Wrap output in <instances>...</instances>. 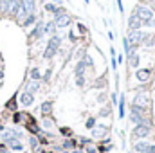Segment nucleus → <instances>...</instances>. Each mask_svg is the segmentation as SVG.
<instances>
[{
  "mask_svg": "<svg viewBox=\"0 0 155 153\" xmlns=\"http://www.w3.org/2000/svg\"><path fill=\"white\" fill-rule=\"evenodd\" d=\"M24 90H27V92H31V94H35V96H36V92L41 90V81L27 79V81H25V85H24Z\"/></svg>",
  "mask_w": 155,
  "mask_h": 153,
  "instance_id": "obj_11",
  "label": "nucleus"
},
{
  "mask_svg": "<svg viewBox=\"0 0 155 153\" xmlns=\"http://www.w3.org/2000/svg\"><path fill=\"white\" fill-rule=\"evenodd\" d=\"M132 105L134 106H139V108H148L150 105H152V99H150V96H148V92L146 90H137V94H135V97H134V101H132Z\"/></svg>",
  "mask_w": 155,
  "mask_h": 153,
  "instance_id": "obj_5",
  "label": "nucleus"
},
{
  "mask_svg": "<svg viewBox=\"0 0 155 153\" xmlns=\"http://www.w3.org/2000/svg\"><path fill=\"white\" fill-rule=\"evenodd\" d=\"M128 119H130V122H134V124H152L150 121H148V117H146V110L144 108H139V106H130V115H128Z\"/></svg>",
  "mask_w": 155,
  "mask_h": 153,
  "instance_id": "obj_3",
  "label": "nucleus"
},
{
  "mask_svg": "<svg viewBox=\"0 0 155 153\" xmlns=\"http://www.w3.org/2000/svg\"><path fill=\"white\" fill-rule=\"evenodd\" d=\"M146 153H155V144H148V148H146Z\"/></svg>",
  "mask_w": 155,
  "mask_h": 153,
  "instance_id": "obj_38",
  "label": "nucleus"
},
{
  "mask_svg": "<svg viewBox=\"0 0 155 153\" xmlns=\"http://www.w3.org/2000/svg\"><path fill=\"white\" fill-rule=\"evenodd\" d=\"M18 94H15L13 97H9L7 101H5V105H4V108L7 110V112H18Z\"/></svg>",
  "mask_w": 155,
  "mask_h": 153,
  "instance_id": "obj_14",
  "label": "nucleus"
},
{
  "mask_svg": "<svg viewBox=\"0 0 155 153\" xmlns=\"http://www.w3.org/2000/svg\"><path fill=\"white\" fill-rule=\"evenodd\" d=\"M69 40H72V41H76V36H74V34H72V31H71V33H69Z\"/></svg>",
  "mask_w": 155,
  "mask_h": 153,
  "instance_id": "obj_39",
  "label": "nucleus"
},
{
  "mask_svg": "<svg viewBox=\"0 0 155 153\" xmlns=\"http://www.w3.org/2000/svg\"><path fill=\"white\" fill-rule=\"evenodd\" d=\"M150 133H152V124H135V128L132 132V137L135 141H144Z\"/></svg>",
  "mask_w": 155,
  "mask_h": 153,
  "instance_id": "obj_6",
  "label": "nucleus"
},
{
  "mask_svg": "<svg viewBox=\"0 0 155 153\" xmlns=\"http://www.w3.org/2000/svg\"><path fill=\"white\" fill-rule=\"evenodd\" d=\"M52 108H54V103L52 101H43L41 106H40L41 117H52Z\"/></svg>",
  "mask_w": 155,
  "mask_h": 153,
  "instance_id": "obj_17",
  "label": "nucleus"
},
{
  "mask_svg": "<svg viewBox=\"0 0 155 153\" xmlns=\"http://www.w3.org/2000/svg\"><path fill=\"white\" fill-rule=\"evenodd\" d=\"M148 144H150V142H146V141H139V142H135V144H134V151H135V153L144 151V150L148 148Z\"/></svg>",
  "mask_w": 155,
  "mask_h": 153,
  "instance_id": "obj_28",
  "label": "nucleus"
},
{
  "mask_svg": "<svg viewBox=\"0 0 155 153\" xmlns=\"http://www.w3.org/2000/svg\"><path fill=\"white\" fill-rule=\"evenodd\" d=\"M7 150H9V148H7V144H5V142H0V153H5Z\"/></svg>",
  "mask_w": 155,
  "mask_h": 153,
  "instance_id": "obj_36",
  "label": "nucleus"
},
{
  "mask_svg": "<svg viewBox=\"0 0 155 153\" xmlns=\"http://www.w3.org/2000/svg\"><path fill=\"white\" fill-rule=\"evenodd\" d=\"M49 2H56V4H60V2H58V0H49Z\"/></svg>",
  "mask_w": 155,
  "mask_h": 153,
  "instance_id": "obj_43",
  "label": "nucleus"
},
{
  "mask_svg": "<svg viewBox=\"0 0 155 153\" xmlns=\"http://www.w3.org/2000/svg\"><path fill=\"white\" fill-rule=\"evenodd\" d=\"M0 2H7V0H0Z\"/></svg>",
  "mask_w": 155,
  "mask_h": 153,
  "instance_id": "obj_44",
  "label": "nucleus"
},
{
  "mask_svg": "<svg viewBox=\"0 0 155 153\" xmlns=\"http://www.w3.org/2000/svg\"><path fill=\"white\" fill-rule=\"evenodd\" d=\"M60 47H61V38L58 36V34H54V36H51L49 41H47V47H45V50H43V60H52L54 56H56V52L60 50Z\"/></svg>",
  "mask_w": 155,
  "mask_h": 153,
  "instance_id": "obj_2",
  "label": "nucleus"
},
{
  "mask_svg": "<svg viewBox=\"0 0 155 153\" xmlns=\"http://www.w3.org/2000/svg\"><path fill=\"white\" fill-rule=\"evenodd\" d=\"M4 130H5V126H4V124H2V122H0V133H2V132H4Z\"/></svg>",
  "mask_w": 155,
  "mask_h": 153,
  "instance_id": "obj_41",
  "label": "nucleus"
},
{
  "mask_svg": "<svg viewBox=\"0 0 155 153\" xmlns=\"http://www.w3.org/2000/svg\"><path fill=\"white\" fill-rule=\"evenodd\" d=\"M18 103H20L22 106H25V108L33 106V105H35V94H31V92H27V90H22L20 96H18Z\"/></svg>",
  "mask_w": 155,
  "mask_h": 153,
  "instance_id": "obj_9",
  "label": "nucleus"
},
{
  "mask_svg": "<svg viewBox=\"0 0 155 153\" xmlns=\"http://www.w3.org/2000/svg\"><path fill=\"white\" fill-rule=\"evenodd\" d=\"M108 114H110V106H107V108H103V110L99 112V115H101V117H107Z\"/></svg>",
  "mask_w": 155,
  "mask_h": 153,
  "instance_id": "obj_34",
  "label": "nucleus"
},
{
  "mask_svg": "<svg viewBox=\"0 0 155 153\" xmlns=\"http://www.w3.org/2000/svg\"><path fill=\"white\" fill-rule=\"evenodd\" d=\"M22 153H25V151H22Z\"/></svg>",
  "mask_w": 155,
  "mask_h": 153,
  "instance_id": "obj_45",
  "label": "nucleus"
},
{
  "mask_svg": "<svg viewBox=\"0 0 155 153\" xmlns=\"http://www.w3.org/2000/svg\"><path fill=\"white\" fill-rule=\"evenodd\" d=\"M20 5H22V9H24L27 15H33V13H36V7H38L36 0H20Z\"/></svg>",
  "mask_w": 155,
  "mask_h": 153,
  "instance_id": "obj_12",
  "label": "nucleus"
},
{
  "mask_svg": "<svg viewBox=\"0 0 155 153\" xmlns=\"http://www.w3.org/2000/svg\"><path fill=\"white\" fill-rule=\"evenodd\" d=\"M27 142H29V148H31V151L33 153H43V146L40 144V141H38L36 135H29Z\"/></svg>",
  "mask_w": 155,
  "mask_h": 153,
  "instance_id": "obj_13",
  "label": "nucleus"
},
{
  "mask_svg": "<svg viewBox=\"0 0 155 153\" xmlns=\"http://www.w3.org/2000/svg\"><path fill=\"white\" fill-rule=\"evenodd\" d=\"M7 148H9V151H13V153H22L24 150H25L24 142H22V141H18V139L9 141V142H7Z\"/></svg>",
  "mask_w": 155,
  "mask_h": 153,
  "instance_id": "obj_15",
  "label": "nucleus"
},
{
  "mask_svg": "<svg viewBox=\"0 0 155 153\" xmlns=\"http://www.w3.org/2000/svg\"><path fill=\"white\" fill-rule=\"evenodd\" d=\"M18 9H20V0H9V2H7V11H5V16L15 18V16H16V13H18Z\"/></svg>",
  "mask_w": 155,
  "mask_h": 153,
  "instance_id": "obj_10",
  "label": "nucleus"
},
{
  "mask_svg": "<svg viewBox=\"0 0 155 153\" xmlns=\"http://www.w3.org/2000/svg\"><path fill=\"white\" fill-rule=\"evenodd\" d=\"M40 18H38V15L36 13H33V15H27V18L20 24V27H24V29H29V27H33L36 22H38Z\"/></svg>",
  "mask_w": 155,
  "mask_h": 153,
  "instance_id": "obj_18",
  "label": "nucleus"
},
{
  "mask_svg": "<svg viewBox=\"0 0 155 153\" xmlns=\"http://www.w3.org/2000/svg\"><path fill=\"white\" fill-rule=\"evenodd\" d=\"M123 47H124V56H126V58H130V56H134V54L137 52V47H135V45H130L126 38H123Z\"/></svg>",
  "mask_w": 155,
  "mask_h": 153,
  "instance_id": "obj_21",
  "label": "nucleus"
},
{
  "mask_svg": "<svg viewBox=\"0 0 155 153\" xmlns=\"http://www.w3.org/2000/svg\"><path fill=\"white\" fill-rule=\"evenodd\" d=\"M43 25H45V22L40 18L38 22L35 24V27L29 31V34H27V38H29V43H33V41H38L41 36H45V33H43Z\"/></svg>",
  "mask_w": 155,
  "mask_h": 153,
  "instance_id": "obj_7",
  "label": "nucleus"
},
{
  "mask_svg": "<svg viewBox=\"0 0 155 153\" xmlns=\"http://www.w3.org/2000/svg\"><path fill=\"white\" fill-rule=\"evenodd\" d=\"M134 13L139 16V20H141V25H143V27H153V25H155L153 11H152L148 5H143V4H139V5H135Z\"/></svg>",
  "mask_w": 155,
  "mask_h": 153,
  "instance_id": "obj_1",
  "label": "nucleus"
},
{
  "mask_svg": "<svg viewBox=\"0 0 155 153\" xmlns=\"http://www.w3.org/2000/svg\"><path fill=\"white\" fill-rule=\"evenodd\" d=\"M148 38H150V34H148V33H143L141 29L128 31V36H126L128 43H130V45H135V47H139L141 43H146V41H148Z\"/></svg>",
  "mask_w": 155,
  "mask_h": 153,
  "instance_id": "obj_4",
  "label": "nucleus"
},
{
  "mask_svg": "<svg viewBox=\"0 0 155 153\" xmlns=\"http://www.w3.org/2000/svg\"><path fill=\"white\" fill-rule=\"evenodd\" d=\"M60 146H61V150H65V151H71V150H76V148H78V142L72 139V137H69V139H65V141H63Z\"/></svg>",
  "mask_w": 155,
  "mask_h": 153,
  "instance_id": "obj_22",
  "label": "nucleus"
},
{
  "mask_svg": "<svg viewBox=\"0 0 155 153\" xmlns=\"http://www.w3.org/2000/svg\"><path fill=\"white\" fill-rule=\"evenodd\" d=\"M110 61H112V69L116 70L117 69V54H116V49L110 47Z\"/></svg>",
  "mask_w": 155,
  "mask_h": 153,
  "instance_id": "obj_31",
  "label": "nucleus"
},
{
  "mask_svg": "<svg viewBox=\"0 0 155 153\" xmlns=\"http://www.w3.org/2000/svg\"><path fill=\"white\" fill-rule=\"evenodd\" d=\"M128 61H130V63H128L130 67H134V69H137V67H139V61H141V60H139V54L135 52L134 56H130V58H128Z\"/></svg>",
  "mask_w": 155,
  "mask_h": 153,
  "instance_id": "obj_30",
  "label": "nucleus"
},
{
  "mask_svg": "<svg viewBox=\"0 0 155 153\" xmlns=\"http://www.w3.org/2000/svg\"><path fill=\"white\" fill-rule=\"evenodd\" d=\"M135 29H143V25H141L139 16H137L135 13H132V15L128 16V31H135Z\"/></svg>",
  "mask_w": 155,
  "mask_h": 153,
  "instance_id": "obj_16",
  "label": "nucleus"
},
{
  "mask_svg": "<svg viewBox=\"0 0 155 153\" xmlns=\"http://www.w3.org/2000/svg\"><path fill=\"white\" fill-rule=\"evenodd\" d=\"M116 2H117V7H119V13L123 15V13H124V7H123V0H116Z\"/></svg>",
  "mask_w": 155,
  "mask_h": 153,
  "instance_id": "obj_35",
  "label": "nucleus"
},
{
  "mask_svg": "<svg viewBox=\"0 0 155 153\" xmlns=\"http://www.w3.org/2000/svg\"><path fill=\"white\" fill-rule=\"evenodd\" d=\"M107 133H108V128H107V126H103V124H99V126L92 128V137H94V139H103Z\"/></svg>",
  "mask_w": 155,
  "mask_h": 153,
  "instance_id": "obj_19",
  "label": "nucleus"
},
{
  "mask_svg": "<svg viewBox=\"0 0 155 153\" xmlns=\"http://www.w3.org/2000/svg\"><path fill=\"white\" fill-rule=\"evenodd\" d=\"M148 2H150V4H152V5L155 7V0H148Z\"/></svg>",
  "mask_w": 155,
  "mask_h": 153,
  "instance_id": "obj_42",
  "label": "nucleus"
},
{
  "mask_svg": "<svg viewBox=\"0 0 155 153\" xmlns=\"http://www.w3.org/2000/svg\"><path fill=\"white\" fill-rule=\"evenodd\" d=\"M56 29H58V27H56V24H54L52 20H51V22H45V25H43V33H45L49 38L56 34Z\"/></svg>",
  "mask_w": 155,
  "mask_h": 153,
  "instance_id": "obj_23",
  "label": "nucleus"
},
{
  "mask_svg": "<svg viewBox=\"0 0 155 153\" xmlns=\"http://www.w3.org/2000/svg\"><path fill=\"white\" fill-rule=\"evenodd\" d=\"M29 79H33V81H41V72H40L38 67H33V69L29 70Z\"/></svg>",
  "mask_w": 155,
  "mask_h": 153,
  "instance_id": "obj_26",
  "label": "nucleus"
},
{
  "mask_svg": "<svg viewBox=\"0 0 155 153\" xmlns=\"http://www.w3.org/2000/svg\"><path fill=\"white\" fill-rule=\"evenodd\" d=\"M60 133H61L65 139H69V137H72V135H74V132H72L71 128H67V126H61V128H60Z\"/></svg>",
  "mask_w": 155,
  "mask_h": 153,
  "instance_id": "obj_32",
  "label": "nucleus"
},
{
  "mask_svg": "<svg viewBox=\"0 0 155 153\" xmlns=\"http://www.w3.org/2000/svg\"><path fill=\"white\" fill-rule=\"evenodd\" d=\"M2 79H4V69L0 67V83H2Z\"/></svg>",
  "mask_w": 155,
  "mask_h": 153,
  "instance_id": "obj_40",
  "label": "nucleus"
},
{
  "mask_svg": "<svg viewBox=\"0 0 155 153\" xmlns=\"http://www.w3.org/2000/svg\"><path fill=\"white\" fill-rule=\"evenodd\" d=\"M150 74H152V70H150V69H137L135 77H137V81H141V83H146V81L150 79Z\"/></svg>",
  "mask_w": 155,
  "mask_h": 153,
  "instance_id": "obj_20",
  "label": "nucleus"
},
{
  "mask_svg": "<svg viewBox=\"0 0 155 153\" xmlns=\"http://www.w3.org/2000/svg\"><path fill=\"white\" fill-rule=\"evenodd\" d=\"M56 7H58V4H54V2H45V4H43V9H45L47 13H51V15L56 13Z\"/></svg>",
  "mask_w": 155,
  "mask_h": 153,
  "instance_id": "obj_29",
  "label": "nucleus"
},
{
  "mask_svg": "<svg viewBox=\"0 0 155 153\" xmlns=\"http://www.w3.org/2000/svg\"><path fill=\"white\" fill-rule=\"evenodd\" d=\"M126 114V99H124V96H121L119 97V117L123 119Z\"/></svg>",
  "mask_w": 155,
  "mask_h": 153,
  "instance_id": "obj_27",
  "label": "nucleus"
},
{
  "mask_svg": "<svg viewBox=\"0 0 155 153\" xmlns=\"http://www.w3.org/2000/svg\"><path fill=\"white\" fill-rule=\"evenodd\" d=\"M85 126H87L88 130H92V128H96V117H90V119H87V122H85Z\"/></svg>",
  "mask_w": 155,
  "mask_h": 153,
  "instance_id": "obj_33",
  "label": "nucleus"
},
{
  "mask_svg": "<svg viewBox=\"0 0 155 153\" xmlns=\"http://www.w3.org/2000/svg\"><path fill=\"white\" fill-rule=\"evenodd\" d=\"M78 27H79V31H81L79 34H87V27H85L83 24H78Z\"/></svg>",
  "mask_w": 155,
  "mask_h": 153,
  "instance_id": "obj_37",
  "label": "nucleus"
},
{
  "mask_svg": "<svg viewBox=\"0 0 155 153\" xmlns=\"http://www.w3.org/2000/svg\"><path fill=\"white\" fill-rule=\"evenodd\" d=\"M52 22L56 24L58 29H63V27H69V25L72 24V16L67 15V13H61V15H58V16H52Z\"/></svg>",
  "mask_w": 155,
  "mask_h": 153,
  "instance_id": "obj_8",
  "label": "nucleus"
},
{
  "mask_svg": "<svg viewBox=\"0 0 155 153\" xmlns=\"http://www.w3.org/2000/svg\"><path fill=\"white\" fill-rule=\"evenodd\" d=\"M25 117H27V112H13V122L15 124H24L25 122Z\"/></svg>",
  "mask_w": 155,
  "mask_h": 153,
  "instance_id": "obj_25",
  "label": "nucleus"
},
{
  "mask_svg": "<svg viewBox=\"0 0 155 153\" xmlns=\"http://www.w3.org/2000/svg\"><path fill=\"white\" fill-rule=\"evenodd\" d=\"M41 130L43 132H51L52 128H54V119L52 117H41Z\"/></svg>",
  "mask_w": 155,
  "mask_h": 153,
  "instance_id": "obj_24",
  "label": "nucleus"
}]
</instances>
